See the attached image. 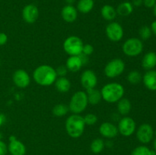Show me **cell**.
I'll list each match as a JSON object with an SVG mask.
<instances>
[{"label": "cell", "mask_w": 156, "mask_h": 155, "mask_svg": "<svg viewBox=\"0 0 156 155\" xmlns=\"http://www.w3.org/2000/svg\"><path fill=\"white\" fill-rule=\"evenodd\" d=\"M57 78L56 69L49 65L37 67L33 72V79L38 85L49 87L53 84Z\"/></svg>", "instance_id": "obj_1"}, {"label": "cell", "mask_w": 156, "mask_h": 155, "mask_svg": "<svg viewBox=\"0 0 156 155\" xmlns=\"http://www.w3.org/2000/svg\"><path fill=\"white\" fill-rule=\"evenodd\" d=\"M102 100L108 103H117L124 96L125 90L123 85L117 82H111L104 85L101 90Z\"/></svg>", "instance_id": "obj_2"}, {"label": "cell", "mask_w": 156, "mask_h": 155, "mask_svg": "<svg viewBox=\"0 0 156 155\" xmlns=\"http://www.w3.org/2000/svg\"><path fill=\"white\" fill-rule=\"evenodd\" d=\"M65 128L69 136L78 138L83 135L85 129V123L83 116L80 114H72L66 119Z\"/></svg>", "instance_id": "obj_3"}, {"label": "cell", "mask_w": 156, "mask_h": 155, "mask_svg": "<svg viewBox=\"0 0 156 155\" xmlns=\"http://www.w3.org/2000/svg\"><path fill=\"white\" fill-rule=\"evenodd\" d=\"M88 105L86 91H79L73 94L69 103V109L73 114H81Z\"/></svg>", "instance_id": "obj_4"}, {"label": "cell", "mask_w": 156, "mask_h": 155, "mask_svg": "<svg viewBox=\"0 0 156 155\" xmlns=\"http://www.w3.org/2000/svg\"><path fill=\"white\" fill-rule=\"evenodd\" d=\"M144 45L143 40L137 37H131L126 40L122 46L123 53L129 57H136L143 53Z\"/></svg>", "instance_id": "obj_5"}, {"label": "cell", "mask_w": 156, "mask_h": 155, "mask_svg": "<svg viewBox=\"0 0 156 155\" xmlns=\"http://www.w3.org/2000/svg\"><path fill=\"white\" fill-rule=\"evenodd\" d=\"M84 43L81 38L77 36H70L64 40L63 47L64 51L69 56H79L82 53Z\"/></svg>", "instance_id": "obj_6"}, {"label": "cell", "mask_w": 156, "mask_h": 155, "mask_svg": "<svg viewBox=\"0 0 156 155\" xmlns=\"http://www.w3.org/2000/svg\"><path fill=\"white\" fill-rule=\"evenodd\" d=\"M125 67L126 65L124 62L121 59L116 58L111 59L106 64L104 71L106 77L109 78H115L123 74L125 70Z\"/></svg>", "instance_id": "obj_7"}, {"label": "cell", "mask_w": 156, "mask_h": 155, "mask_svg": "<svg viewBox=\"0 0 156 155\" xmlns=\"http://www.w3.org/2000/svg\"><path fill=\"white\" fill-rule=\"evenodd\" d=\"M117 126L118 133L125 137L131 136L135 133L136 130V123L135 120L127 115L120 119Z\"/></svg>", "instance_id": "obj_8"}, {"label": "cell", "mask_w": 156, "mask_h": 155, "mask_svg": "<svg viewBox=\"0 0 156 155\" xmlns=\"http://www.w3.org/2000/svg\"><path fill=\"white\" fill-rule=\"evenodd\" d=\"M105 33L108 39L114 43L121 40L123 37V28L117 21H111L105 28Z\"/></svg>", "instance_id": "obj_9"}, {"label": "cell", "mask_w": 156, "mask_h": 155, "mask_svg": "<svg viewBox=\"0 0 156 155\" xmlns=\"http://www.w3.org/2000/svg\"><path fill=\"white\" fill-rule=\"evenodd\" d=\"M136 135L138 141L142 144H148L154 138L155 131L150 124L143 123L139 126L136 130Z\"/></svg>", "instance_id": "obj_10"}, {"label": "cell", "mask_w": 156, "mask_h": 155, "mask_svg": "<svg viewBox=\"0 0 156 155\" xmlns=\"http://www.w3.org/2000/svg\"><path fill=\"white\" fill-rule=\"evenodd\" d=\"M80 82L82 88L85 90L95 88L98 84V77L93 70L86 69L82 73L80 77Z\"/></svg>", "instance_id": "obj_11"}, {"label": "cell", "mask_w": 156, "mask_h": 155, "mask_svg": "<svg viewBox=\"0 0 156 155\" xmlns=\"http://www.w3.org/2000/svg\"><path fill=\"white\" fill-rule=\"evenodd\" d=\"M22 18L27 24H34L37 21L39 17L38 8L34 4H28L24 6L21 12Z\"/></svg>", "instance_id": "obj_12"}, {"label": "cell", "mask_w": 156, "mask_h": 155, "mask_svg": "<svg viewBox=\"0 0 156 155\" xmlns=\"http://www.w3.org/2000/svg\"><path fill=\"white\" fill-rule=\"evenodd\" d=\"M12 80L15 86L19 88H25L30 83V77L24 69H18L14 72Z\"/></svg>", "instance_id": "obj_13"}, {"label": "cell", "mask_w": 156, "mask_h": 155, "mask_svg": "<svg viewBox=\"0 0 156 155\" xmlns=\"http://www.w3.org/2000/svg\"><path fill=\"white\" fill-rule=\"evenodd\" d=\"M8 151L11 155H25L26 147L21 141L17 139L16 137L12 135L9 137Z\"/></svg>", "instance_id": "obj_14"}, {"label": "cell", "mask_w": 156, "mask_h": 155, "mask_svg": "<svg viewBox=\"0 0 156 155\" xmlns=\"http://www.w3.org/2000/svg\"><path fill=\"white\" fill-rule=\"evenodd\" d=\"M99 133L102 137L108 139L115 138L118 134L117 126L113 122H105L99 127Z\"/></svg>", "instance_id": "obj_15"}, {"label": "cell", "mask_w": 156, "mask_h": 155, "mask_svg": "<svg viewBox=\"0 0 156 155\" xmlns=\"http://www.w3.org/2000/svg\"><path fill=\"white\" fill-rule=\"evenodd\" d=\"M61 16L66 23H73L78 18V11L73 5H66L61 11Z\"/></svg>", "instance_id": "obj_16"}, {"label": "cell", "mask_w": 156, "mask_h": 155, "mask_svg": "<svg viewBox=\"0 0 156 155\" xmlns=\"http://www.w3.org/2000/svg\"><path fill=\"white\" fill-rule=\"evenodd\" d=\"M65 65L69 71L76 73L80 71L84 65L80 56H70L67 59Z\"/></svg>", "instance_id": "obj_17"}, {"label": "cell", "mask_w": 156, "mask_h": 155, "mask_svg": "<svg viewBox=\"0 0 156 155\" xmlns=\"http://www.w3.org/2000/svg\"><path fill=\"white\" fill-rule=\"evenodd\" d=\"M143 84L148 90L152 91H156V70H149L143 76Z\"/></svg>", "instance_id": "obj_18"}, {"label": "cell", "mask_w": 156, "mask_h": 155, "mask_svg": "<svg viewBox=\"0 0 156 155\" xmlns=\"http://www.w3.org/2000/svg\"><path fill=\"white\" fill-rule=\"evenodd\" d=\"M142 66L146 71L154 69L156 66V53L150 51L146 53L142 59Z\"/></svg>", "instance_id": "obj_19"}, {"label": "cell", "mask_w": 156, "mask_h": 155, "mask_svg": "<svg viewBox=\"0 0 156 155\" xmlns=\"http://www.w3.org/2000/svg\"><path fill=\"white\" fill-rule=\"evenodd\" d=\"M101 15L105 21H110V22L114 21L117 16V10L114 6L111 5H105L102 6L101 9Z\"/></svg>", "instance_id": "obj_20"}, {"label": "cell", "mask_w": 156, "mask_h": 155, "mask_svg": "<svg viewBox=\"0 0 156 155\" xmlns=\"http://www.w3.org/2000/svg\"><path fill=\"white\" fill-rule=\"evenodd\" d=\"M117 103V113L119 115L126 116L130 112L131 109H132V104H131L130 100H128L127 98L123 97Z\"/></svg>", "instance_id": "obj_21"}, {"label": "cell", "mask_w": 156, "mask_h": 155, "mask_svg": "<svg viewBox=\"0 0 156 155\" xmlns=\"http://www.w3.org/2000/svg\"><path fill=\"white\" fill-rule=\"evenodd\" d=\"M54 85L57 91L60 93H67L71 89V82L66 77H57Z\"/></svg>", "instance_id": "obj_22"}, {"label": "cell", "mask_w": 156, "mask_h": 155, "mask_svg": "<svg viewBox=\"0 0 156 155\" xmlns=\"http://www.w3.org/2000/svg\"><path fill=\"white\" fill-rule=\"evenodd\" d=\"M117 15L121 17H127L133 12V5L130 2H123L116 9Z\"/></svg>", "instance_id": "obj_23"}, {"label": "cell", "mask_w": 156, "mask_h": 155, "mask_svg": "<svg viewBox=\"0 0 156 155\" xmlns=\"http://www.w3.org/2000/svg\"><path fill=\"white\" fill-rule=\"evenodd\" d=\"M94 5V0H79L76 8L78 12L82 14H88L92 11Z\"/></svg>", "instance_id": "obj_24"}, {"label": "cell", "mask_w": 156, "mask_h": 155, "mask_svg": "<svg viewBox=\"0 0 156 155\" xmlns=\"http://www.w3.org/2000/svg\"><path fill=\"white\" fill-rule=\"evenodd\" d=\"M87 97H88V103L91 105H98L102 100L101 91L92 88V89L87 90L86 91Z\"/></svg>", "instance_id": "obj_25"}, {"label": "cell", "mask_w": 156, "mask_h": 155, "mask_svg": "<svg viewBox=\"0 0 156 155\" xmlns=\"http://www.w3.org/2000/svg\"><path fill=\"white\" fill-rule=\"evenodd\" d=\"M105 147V142L102 138H95L91 141L90 144V149L91 152L95 154L101 153Z\"/></svg>", "instance_id": "obj_26"}, {"label": "cell", "mask_w": 156, "mask_h": 155, "mask_svg": "<svg viewBox=\"0 0 156 155\" xmlns=\"http://www.w3.org/2000/svg\"><path fill=\"white\" fill-rule=\"evenodd\" d=\"M69 111V106L67 105L63 104V103H59V104H56V106H53L52 112L55 116L62 117L66 115Z\"/></svg>", "instance_id": "obj_27"}, {"label": "cell", "mask_w": 156, "mask_h": 155, "mask_svg": "<svg viewBox=\"0 0 156 155\" xmlns=\"http://www.w3.org/2000/svg\"><path fill=\"white\" fill-rule=\"evenodd\" d=\"M127 81L129 84H138L139 83L142 81L143 79V76H142L141 73L137 70H133V71H129L127 74Z\"/></svg>", "instance_id": "obj_28"}, {"label": "cell", "mask_w": 156, "mask_h": 155, "mask_svg": "<svg viewBox=\"0 0 156 155\" xmlns=\"http://www.w3.org/2000/svg\"><path fill=\"white\" fill-rule=\"evenodd\" d=\"M139 34H140L141 40H147L152 36V32L151 30L150 27L149 26H143L139 30Z\"/></svg>", "instance_id": "obj_29"}, {"label": "cell", "mask_w": 156, "mask_h": 155, "mask_svg": "<svg viewBox=\"0 0 156 155\" xmlns=\"http://www.w3.org/2000/svg\"><path fill=\"white\" fill-rule=\"evenodd\" d=\"M151 150L145 145H140L133 150L131 155H150Z\"/></svg>", "instance_id": "obj_30"}, {"label": "cell", "mask_w": 156, "mask_h": 155, "mask_svg": "<svg viewBox=\"0 0 156 155\" xmlns=\"http://www.w3.org/2000/svg\"><path fill=\"white\" fill-rule=\"evenodd\" d=\"M84 122L85 123V126H94L98 122V117L94 113H88L83 116Z\"/></svg>", "instance_id": "obj_31"}, {"label": "cell", "mask_w": 156, "mask_h": 155, "mask_svg": "<svg viewBox=\"0 0 156 155\" xmlns=\"http://www.w3.org/2000/svg\"><path fill=\"white\" fill-rule=\"evenodd\" d=\"M93 53H94V47L92 45L84 44L83 48H82V54L87 56H90L91 55H92Z\"/></svg>", "instance_id": "obj_32"}, {"label": "cell", "mask_w": 156, "mask_h": 155, "mask_svg": "<svg viewBox=\"0 0 156 155\" xmlns=\"http://www.w3.org/2000/svg\"><path fill=\"white\" fill-rule=\"evenodd\" d=\"M68 71H69L66 65H59V66L56 69L57 77H66V75L67 74Z\"/></svg>", "instance_id": "obj_33"}, {"label": "cell", "mask_w": 156, "mask_h": 155, "mask_svg": "<svg viewBox=\"0 0 156 155\" xmlns=\"http://www.w3.org/2000/svg\"><path fill=\"white\" fill-rule=\"evenodd\" d=\"M8 152V145L1 140L0 141V155H5Z\"/></svg>", "instance_id": "obj_34"}, {"label": "cell", "mask_w": 156, "mask_h": 155, "mask_svg": "<svg viewBox=\"0 0 156 155\" xmlns=\"http://www.w3.org/2000/svg\"><path fill=\"white\" fill-rule=\"evenodd\" d=\"M143 5L146 8H154L156 5V0H143Z\"/></svg>", "instance_id": "obj_35"}, {"label": "cell", "mask_w": 156, "mask_h": 155, "mask_svg": "<svg viewBox=\"0 0 156 155\" xmlns=\"http://www.w3.org/2000/svg\"><path fill=\"white\" fill-rule=\"evenodd\" d=\"M8 41V36L6 33L3 32H0V46H3L6 44Z\"/></svg>", "instance_id": "obj_36"}, {"label": "cell", "mask_w": 156, "mask_h": 155, "mask_svg": "<svg viewBox=\"0 0 156 155\" xmlns=\"http://www.w3.org/2000/svg\"><path fill=\"white\" fill-rule=\"evenodd\" d=\"M133 5L136 6V7H140L143 4V0H133L132 2Z\"/></svg>", "instance_id": "obj_37"}, {"label": "cell", "mask_w": 156, "mask_h": 155, "mask_svg": "<svg viewBox=\"0 0 156 155\" xmlns=\"http://www.w3.org/2000/svg\"><path fill=\"white\" fill-rule=\"evenodd\" d=\"M150 28H151V30H152V33H154V35H155L156 36V21H154L152 23Z\"/></svg>", "instance_id": "obj_38"}, {"label": "cell", "mask_w": 156, "mask_h": 155, "mask_svg": "<svg viewBox=\"0 0 156 155\" xmlns=\"http://www.w3.org/2000/svg\"><path fill=\"white\" fill-rule=\"evenodd\" d=\"M5 119L4 115H3L2 114L0 113V127L3 125V123H4L5 122Z\"/></svg>", "instance_id": "obj_39"}, {"label": "cell", "mask_w": 156, "mask_h": 155, "mask_svg": "<svg viewBox=\"0 0 156 155\" xmlns=\"http://www.w3.org/2000/svg\"><path fill=\"white\" fill-rule=\"evenodd\" d=\"M76 0H65V2H66L67 5H73L76 2Z\"/></svg>", "instance_id": "obj_40"}, {"label": "cell", "mask_w": 156, "mask_h": 155, "mask_svg": "<svg viewBox=\"0 0 156 155\" xmlns=\"http://www.w3.org/2000/svg\"><path fill=\"white\" fill-rule=\"evenodd\" d=\"M153 147H154V150L156 152V137L154 140V143H153Z\"/></svg>", "instance_id": "obj_41"}, {"label": "cell", "mask_w": 156, "mask_h": 155, "mask_svg": "<svg viewBox=\"0 0 156 155\" xmlns=\"http://www.w3.org/2000/svg\"><path fill=\"white\" fill-rule=\"evenodd\" d=\"M150 155H156V152L154 150H151Z\"/></svg>", "instance_id": "obj_42"}, {"label": "cell", "mask_w": 156, "mask_h": 155, "mask_svg": "<svg viewBox=\"0 0 156 155\" xmlns=\"http://www.w3.org/2000/svg\"><path fill=\"white\" fill-rule=\"evenodd\" d=\"M153 13H154V15H155V16L156 17V5L154 6V8H153Z\"/></svg>", "instance_id": "obj_43"}, {"label": "cell", "mask_w": 156, "mask_h": 155, "mask_svg": "<svg viewBox=\"0 0 156 155\" xmlns=\"http://www.w3.org/2000/svg\"><path fill=\"white\" fill-rule=\"evenodd\" d=\"M2 132H0V141L2 140Z\"/></svg>", "instance_id": "obj_44"}, {"label": "cell", "mask_w": 156, "mask_h": 155, "mask_svg": "<svg viewBox=\"0 0 156 155\" xmlns=\"http://www.w3.org/2000/svg\"><path fill=\"white\" fill-rule=\"evenodd\" d=\"M155 135L156 136V131H155Z\"/></svg>", "instance_id": "obj_45"}, {"label": "cell", "mask_w": 156, "mask_h": 155, "mask_svg": "<svg viewBox=\"0 0 156 155\" xmlns=\"http://www.w3.org/2000/svg\"><path fill=\"white\" fill-rule=\"evenodd\" d=\"M0 64H1V62H0Z\"/></svg>", "instance_id": "obj_46"}, {"label": "cell", "mask_w": 156, "mask_h": 155, "mask_svg": "<svg viewBox=\"0 0 156 155\" xmlns=\"http://www.w3.org/2000/svg\"></svg>", "instance_id": "obj_47"}]
</instances>
